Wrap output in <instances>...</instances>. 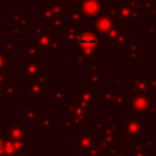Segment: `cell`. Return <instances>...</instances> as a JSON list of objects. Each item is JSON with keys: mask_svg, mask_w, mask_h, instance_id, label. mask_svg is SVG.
<instances>
[{"mask_svg": "<svg viewBox=\"0 0 156 156\" xmlns=\"http://www.w3.org/2000/svg\"><path fill=\"white\" fill-rule=\"evenodd\" d=\"M145 122L139 118H133L130 116H126L123 122L119 123V132H123L128 138L135 139V144H140L145 139Z\"/></svg>", "mask_w": 156, "mask_h": 156, "instance_id": "6da1fadb", "label": "cell"}, {"mask_svg": "<svg viewBox=\"0 0 156 156\" xmlns=\"http://www.w3.org/2000/svg\"><path fill=\"white\" fill-rule=\"evenodd\" d=\"M2 138L15 140V141H27L29 140V128L26 127L22 122L13 123L9 122L6 127L2 128Z\"/></svg>", "mask_w": 156, "mask_h": 156, "instance_id": "7a4b0ae2", "label": "cell"}, {"mask_svg": "<svg viewBox=\"0 0 156 156\" xmlns=\"http://www.w3.org/2000/svg\"><path fill=\"white\" fill-rule=\"evenodd\" d=\"M96 135L94 133H76L74 134V147L79 150L82 155L87 154L95 144Z\"/></svg>", "mask_w": 156, "mask_h": 156, "instance_id": "3957f363", "label": "cell"}, {"mask_svg": "<svg viewBox=\"0 0 156 156\" xmlns=\"http://www.w3.org/2000/svg\"><path fill=\"white\" fill-rule=\"evenodd\" d=\"M29 152V140L27 141H15L4 138V155L5 156H16L20 154Z\"/></svg>", "mask_w": 156, "mask_h": 156, "instance_id": "277c9868", "label": "cell"}, {"mask_svg": "<svg viewBox=\"0 0 156 156\" xmlns=\"http://www.w3.org/2000/svg\"><path fill=\"white\" fill-rule=\"evenodd\" d=\"M152 111V106L150 99L145 95H135L130 101V113H150Z\"/></svg>", "mask_w": 156, "mask_h": 156, "instance_id": "5b68a950", "label": "cell"}, {"mask_svg": "<svg viewBox=\"0 0 156 156\" xmlns=\"http://www.w3.org/2000/svg\"><path fill=\"white\" fill-rule=\"evenodd\" d=\"M123 151L127 154V156H152L151 150H147L143 145L135 144V143L130 144L129 149H126Z\"/></svg>", "mask_w": 156, "mask_h": 156, "instance_id": "8992f818", "label": "cell"}, {"mask_svg": "<svg viewBox=\"0 0 156 156\" xmlns=\"http://www.w3.org/2000/svg\"><path fill=\"white\" fill-rule=\"evenodd\" d=\"M40 116V112L37 111L34 108V106H30V105H27L24 107V119L27 122H29V126L30 127H34L35 126V122L37 119L39 118Z\"/></svg>", "mask_w": 156, "mask_h": 156, "instance_id": "52a82bcc", "label": "cell"}, {"mask_svg": "<svg viewBox=\"0 0 156 156\" xmlns=\"http://www.w3.org/2000/svg\"><path fill=\"white\" fill-rule=\"evenodd\" d=\"M141 145L147 150H155L156 149V138H151V139L145 138L144 141L141 143Z\"/></svg>", "mask_w": 156, "mask_h": 156, "instance_id": "ba28073f", "label": "cell"}, {"mask_svg": "<svg viewBox=\"0 0 156 156\" xmlns=\"http://www.w3.org/2000/svg\"><path fill=\"white\" fill-rule=\"evenodd\" d=\"M51 127H52V123H51V118L48 117V118H43L41 119V132L44 133H49L51 132Z\"/></svg>", "mask_w": 156, "mask_h": 156, "instance_id": "9c48e42d", "label": "cell"}, {"mask_svg": "<svg viewBox=\"0 0 156 156\" xmlns=\"http://www.w3.org/2000/svg\"><path fill=\"white\" fill-rule=\"evenodd\" d=\"M73 124H72V122H71V117L69 116H67V117H65L63 118V132H66V133H69V132H73Z\"/></svg>", "mask_w": 156, "mask_h": 156, "instance_id": "30bf717a", "label": "cell"}, {"mask_svg": "<svg viewBox=\"0 0 156 156\" xmlns=\"http://www.w3.org/2000/svg\"><path fill=\"white\" fill-rule=\"evenodd\" d=\"M0 156H5L4 155V138L0 134Z\"/></svg>", "mask_w": 156, "mask_h": 156, "instance_id": "8fae6325", "label": "cell"}, {"mask_svg": "<svg viewBox=\"0 0 156 156\" xmlns=\"http://www.w3.org/2000/svg\"><path fill=\"white\" fill-rule=\"evenodd\" d=\"M16 156H35V155H33V154L28 152V154H20V155H16Z\"/></svg>", "mask_w": 156, "mask_h": 156, "instance_id": "7c38bea8", "label": "cell"}, {"mask_svg": "<svg viewBox=\"0 0 156 156\" xmlns=\"http://www.w3.org/2000/svg\"><path fill=\"white\" fill-rule=\"evenodd\" d=\"M154 113H156V106H155V112H154Z\"/></svg>", "mask_w": 156, "mask_h": 156, "instance_id": "4fadbf2b", "label": "cell"}]
</instances>
